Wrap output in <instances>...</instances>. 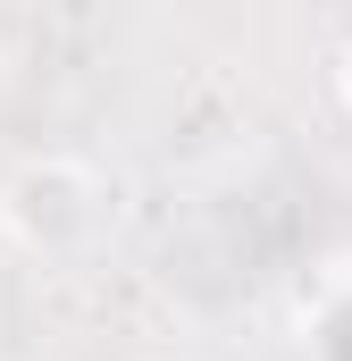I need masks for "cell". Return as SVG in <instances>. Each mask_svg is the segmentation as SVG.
Returning <instances> with one entry per match:
<instances>
[{
    "label": "cell",
    "mask_w": 352,
    "mask_h": 361,
    "mask_svg": "<svg viewBox=\"0 0 352 361\" xmlns=\"http://www.w3.org/2000/svg\"><path fill=\"white\" fill-rule=\"evenodd\" d=\"M101 219H109V185L68 152H34L0 177V235L34 261H76L101 235Z\"/></svg>",
    "instance_id": "6da1fadb"
},
{
    "label": "cell",
    "mask_w": 352,
    "mask_h": 361,
    "mask_svg": "<svg viewBox=\"0 0 352 361\" xmlns=\"http://www.w3.org/2000/svg\"><path fill=\"white\" fill-rule=\"evenodd\" d=\"M344 101H352V51H344Z\"/></svg>",
    "instance_id": "7a4b0ae2"
}]
</instances>
